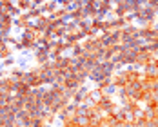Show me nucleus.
I'll list each match as a JSON object with an SVG mask.
<instances>
[{
  "label": "nucleus",
  "mask_w": 158,
  "mask_h": 127,
  "mask_svg": "<svg viewBox=\"0 0 158 127\" xmlns=\"http://www.w3.org/2000/svg\"><path fill=\"white\" fill-rule=\"evenodd\" d=\"M11 65H15V58H7L2 62V67H11Z\"/></svg>",
  "instance_id": "obj_3"
},
{
  "label": "nucleus",
  "mask_w": 158,
  "mask_h": 127,
  "mask_svg": "<svg viewBox=\"0 0 158 127\" xmlns=\"http://www.w3.org/2000/svg\"><path fill=\"white\" fill-rule=\"evenodd\" d=\"M7 58H13V46H4L0 49V60H7Z\"/></svg>",
  "instance_id": "obj_2"
},
{
  "label": "nucleus",
  "mask_w": 158,
  "mask_h": 127,
  "mask_svg": "<svg viewBox=\"0 0 158 127\" xmlns=\"http://www.w3.org/2000/svg\"><path fill=\"white\" fill-rule=\"evenodd\" d=\"M15 6L20 9V13H29L33 7H35L31 0H15Z\"/></svg>",
  "instance_id": "obj_1"
}]
</instances>
